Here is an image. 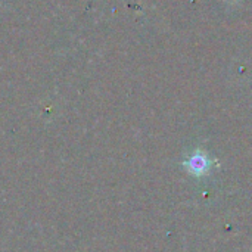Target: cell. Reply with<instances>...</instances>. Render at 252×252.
Instances as JSON below:
<instances>
[{
  "label": "cell",
  "mask_w": 252,
  "mask_h": 252,
  "mask_svg": "<svg viewBox=\"0 0 252 252\" xmlns=\"http://www.w3.org/2000/svg\"><path fill=\"white\" fill-rule=\"evenodd\" d=\"M183 165L189 170V173L195 176H202L210 170L211 161L202 151H196L188 161L183 162Z\"/></svg>",
  "instance_id": "obj_1"
}]
</instances>
